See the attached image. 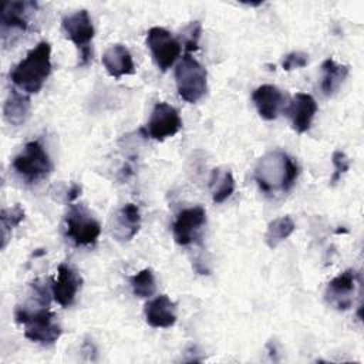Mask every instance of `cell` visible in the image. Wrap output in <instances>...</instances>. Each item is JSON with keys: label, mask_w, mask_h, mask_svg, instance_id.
Masks as SVG:
<instances>
[{"label": "cell", "mask_w": 364, "mask_h": 364, "mask_svg": "<svg viewBox=\"0 0 364 364\" xmlns=\"http://www.w3.org/2000/svg\"><path fill=\"white\" fill-rule=\"evenodd\" d=\"M33 299L37 301L34 304L17 306L14 310V318L18 324L24 326V336L38 344L50 346L54 344L63 330L55 320V314L50 311V299L40 296L38 291L33 290Z\"/></svg>", "instance_id": "obj_1"}, {"label": "cell", "mask_w": 364, "mask_h": 364, "mask_svg": "<svg viewBox=\"0 0 364 364\" xmlns=\"http://www.w3.org/2000/svg\"><path fill=\"white\" fill-rule=\"evenodd\" d=\"M299 176L297 162L286 152L276 149L260 158L255 168V181L264 193L289 192Z\"/></svg>", "instance_id": "obj_2"}, {"label": "cell", "mask_w": 364, "mask_h": 364, "mask_svg": "<svg viewBox=\"0 0 364 364\" xmlns=\"http://www.w3.org/2000/svg\"><path fill=\"white\" fill-rule=\"evenodd\" d=\"M51 73V46L40 41L27 55L10 71V80L26 94L38 92Z\"/></svg>", "instance_id": "obj_3"}, {"label": "cell", "mask_w": 364, "mask_h": 364, "mask_svg": "<svg viewBox=\"0 0 364 364\" xmlns=\"http://www.w3.org/2000/svg\"><path fill=\"white\" fill-rule=\"evenodd\" d=\"M14 172L27 183H36L53 171V162L40 141H30L13 159Z\"/></svg>", "instance_id": "obj_4"}, {"label": "cell", "mask_w": 364, "mask_h": 364, "mask_svg": "<svg viewBox=\"0 0 364 364\" xmlns=\"http://www.w3.org/2000/svg\"><path fill=\"white\" fill-rule=\"evenodd\" d=\"M176 90L186 102H198L206 92L208 74L205 67L191 54H185L175 68Z\"/></svg>", "instance_id": "obj_5"}, {"label": "cell", "mask_w": 364, "mask_h": 364, "mask_svg": "<svg viewBox=\"0 0 364 364\" xmlns=\"http://www.w3.org/2000/svg\"><path fill=\"white\" fill-rule=\"evenodd\" d=\"M61 27L67 38H70L80 53V65H87L92 58L91 40L94 38V26L87 10H78L65 14Z\"/></svg>", "instance_id": "obj_6"}, {"label": "cell", "mask_w": 364, "mask_h": 364, "mask_svg": "<svg viewBox=\"0 0 364 364\" xmlns=\"http://www.w3.org/2000/svg\"><path fill=\"white\" fill-rule=\"evenodd\" d=\"M101 233V225L84 205H71L65 215V235L77 246L94 245Z\"/></svg>", "instance_id": "obj_7"}, {"label": "cell", "mask_w": 364, "mask_h": 364, "mask_svg": "<svg viewBox=\"0 0 364 364\" xmlns=\"http://www.w3.org/2000/svg\"><path fill=\"white\" fill-rule=\"evenodd\" d=\"M36 1H6L1 9L0 31L1 41L6 46L10 34L24 33L30 27V16L37 10Z\"/></svg>", "instance_id": "obj_8"}, {"label": "cell", "mask_w": 364, "mask_h": 364, "mask_svg": "<svg viewBox=\"0 0 364 364\" xmlns=\"http://www.w3.org/2000/svg\"><path fill=\"white\" fill-rule=\"evenodd\" d=\"M146 46L161 71L171 68L181 54V43L162 27H152L148 30Z\"/></svg>", "instance_id": "obj_9"}, {"label": "cell", "mask_w": 364, "mask_h": 364, "mask_svg": "<svg viewBox=\"0 0 364 364\" xmlns=\"http://www.w3.org/2000/svg\"><path fill=\"white\" fill-rule=\"evenodd\" d=\"M182 127L179 112L166 102H156L146 124V135L155 141L173 136Z\"/></svg>", "instance_id": "obj_10"}, {"label": "cell", "mask_w": 364, "mask_h": 364, "mask_svg": "<svg viewBox=\"0 0 364 364\" xmlns=\"http://www.w3.org/2000/svg\"><path fill=\"white\" fill-rule=\"evenodd\" d=\"M206 223V212L202 206L188 208L178 213L173 225V239L178 245L186 246L192 243L202 230V226Z\"/></svg>", "instance_id": "obj_11"}, {"label": "cell", "mask_w": 364, "mask_h": 364, "mask_svg": "<svg viewBox=\"0 0 364 364\" xmlns=\"http://www.w3.org/2000/svg\"><path fill=\"white\" fill-rule=\"evenodd\" d=\"M355 282L357 273L353 269L344 270L328 282L324 293L326 301L340 311L348 310L353 306Z\"/></svg>", "instance_id": "obj_12"}, {"label": "cell", "mask_w": 364, "mask_h": 364, "mask_svg": "<svg viewBox=\"0 0 364 364\" xmlns=\"http://www.w3.org/2000/svg\"><path fill=\"white\" fill-rule=\"evenodd\" d=\"M81 283L82 279L77 270L67 263H61L57 269V279L51 284V294L60 306L68 307L74 303Z\"/></svg>", "instance_id": "obj_13"}, {"label": "cell", "mask_w": 364, "mask_h": 364, "mask_svg": "<svg viewBox=\"0 0 364 364\" xmlns=\"http://www.w3.org/2000/svg\"><path fill=\"white\" fill-rule=\"evenodd\" d=\"M253 104L263 119H276L286 104V94L280 88L272 84H263L257 87L252 94Z\"/></svg>", "instance_id": "obj_14"}, {"label": "cell", "mask_w": 364, "mask_h": 364, "mask_svg": "<svg viewBox=\"0 0 364 364\" xmlns=\"http://www.w3.org/2000/svg\"><path fill=\"white\" fill-rule=\"evenodd\" d=\"M286 111L290 117L293 129L303 134L311 127V121L317 112V102L310 94L296 92Z\"/></svg>", "instance_id": "obj_15"}, {"label": "cell", "mask_w": 364, "mask_h": 364, "mask_svg": "<svg viewBox=\"0 0 364 364\" xmlns=\"http://www.w3.org/2000/svg\"><path fill=\"white\" fill-rule=\"evenodd\" d=\"M145 320L151 327L169 328L176 323V303L161 294L145 304Z\"/></svg>", "instance_id": "obj_16"}, {"label": "cell", "mask_w": 364, "mask_h": 364, "mask_svg": "<svg viewBox=\"0 0 364 364\" xmlns=\"http://www.w3.org/2000/svg\"><path fill=\"white\" fill-rule=\"evenodd\" d=\"M141 228V213L136 205H124L114 216L112 235L121 242L131 240Z\"/></svg>", "instance_id": "obj_17"}, {"label": "cell", "mask_w": 364, "mask_h": 364, "mask_svg": "<svg viewBox=\"0 0 364 364\" xmlns=\"http://www.w3.org/2000/svg\"><path fill=\"white\" fill-rule=\"evenodd\" d=\"M102 65L105 67L107 73L114 78L135 73L132 55L129 50L122 44H112L109 48L105 50V53L102 54Z\"/></svg>", "instance_id": "obj_18"}, {"label": "cell", "mask_w": 364, "mask_h": 364, "mask_svg": "<svg viewBox=\"0 0 364 364\" xmlns=\"http://www.w3.org/2000/svg\"><path fill=\"white\" fill-rule=\"evenodd\" d=\"M30 112V97L26 92L18 91L16 87L10 90L4 105L3 115L4 119L11 125H21Z\"/></svg>", "instance_id": "obj_19"}, {"label": "cell", "mask_w": 364, "mask_h": 364, "mask_svg": "<svg viewBox=\"0 0 364 364\" xmlns=\"http://www.w3.org/2000/svg\"><path fill=\"white\" fill-rule=\"evenodd\" d=\"M348 65L337 64L331 57L326 58L321 64V91L326 97H331L348 75Z\"/></svg>", "instance_id": "obj_20"}, {"label": "cell", "mask_w": 364, "mask_h": 364, "mask_svg": "<svg viewBox=\"0 0 364 364\" xmlns=\"http://www.w3.org/2000/svg\"><path fill=\"white\" fill-rule=\"evenodd\" d=\"M235 178L232 172L226 168H215L210 172L209 189L212 193V200L215 203L225 202L235 191Z\"/></svg>", "instance_id": "obj_21"}, {"label": "cell", "mask_w": 364, "mask_h": 364, "mask_svg": "<svg viewBox=\"0 0 364 364\" xmlns=\"http://www.w3.org/2000/svg\"><path fill=\"white\" fill-rule=\"evenodd\" d=\"M296 229V225L290 216H280L273 219L266 229L264 242L270 249L277 247L283 240H286Z\"/></svg>", "instance_id": "obj_22"}, {"label": "cell", "mask_w": 364, "mask_h": 364, "mask_svg": "<svg viewBox=\"0 0 364 364\" xmlns=\"http://www.w3.org/2000/svg\"><path fill=\"white\" fill-rule=\"evenodd\" d=\"M24 219V210L23 208L16 203L11 208H4L0 213V222H1V249L6 247L10 232L18 226Z\"/></svg>", "instance_id": "obj_23"}, {"label": "cell", "mask_w": 364, "mask_h": 364, "mask_svg": "<svg viewBox=\"0 0 364 364\" xmlns=\"http://www.w3.org/2000/svg\"><path fill=\"white\" fill-rule=\"evenodd\" d=\"M131 287L135 296L141 299L151 297L155 293L156 284H155V277L151 269H142L136 274L131 277Z\"/></svg>", "instance_id": "obj_24"}, {"label": "cell", "mask_w": 364, "mask_h": 364, "mask_svg": "<svg viewBox=\"0 0 364 364\" xmlns=\"http://www.w3.org/2000/svg\"><path fill=\"white\" fill-rule=\"evenodd\" d=\"M202 33V26L199 21H191L182 31H181V38L183 48L188 51H196L199 48V38Z\"/></svg>", "instance_id": "obj_25"}, {"label": "cell", "mask_w": 364, "mask_h": 364, "mask_svg": "<svg viewBox=\"0 0 364 364\" xmlns=\"http://www.w3.org/2000/svg\"><path fill=\"white\" fill-rule=\"evenodd\" d=\"M331 162L334 165V173L331 176V185L337 183L341 179V175H344L350 168V161L347 155L343 151H334L331 156Z\"/></svg>", "instance_id": "obj_26"}, {"label": "cell", "mask_w": 364, "mask_h": 364, "mask_svg": "<svg viewBox=\"0 0 364 364\" xmlns=\"http://www.w3.org/2000/svg\"><path fill=\"white\" fill-rule=\"evenodd\" d=\"M307 65V54L301 51H293L284 55L282 61V67L284 71H291L294 68H301Z\"/></svg>", "instance_id": "obj_27"}, {"label": "cell", "mask_w": 364, "mask_h": 364, "mask_svg": "<svg viewBox=\"0 0 364 364\" xmlns=\"http://www.w3.org/2000/svg\"><path fill=\"white\" fill-rule=\"evenodd\" d=\"M81 191H82V188H81V185H78V183H71L70 185V188H68V191L65 192V202L67 203H71V202H74L80 195H81Z\"/></svg>", "instance_id": "obj_28"}]
</instances>
